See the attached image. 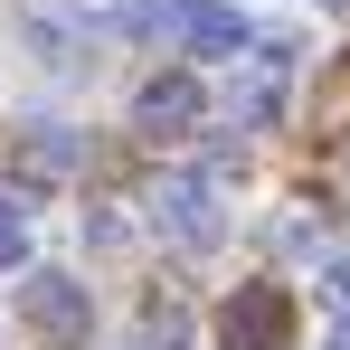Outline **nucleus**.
Returning a JSON list of instances; mask_svg holds the SVG:
<instances>
[{
    "label": "nucleus",
    "instance_id": "nucleus-10",
    "mask_svg": "<svg viewBox=\"0 0 350 350\" xmlns=\"http://www.w3.org/2000/svg\"><path fill=\"white\" fill-rule=\"evenodd\" d=\"M332 350H350V322H341V332H332Z\"/></svg>",
    "mask_w": 350,
    "mask_h": 350
},
{
    "label": "nucleus",
    "instance_id": "nucleus-5",
    "mask_svg": "<svg viewBox=\"0 0 350 350\" xmlns=\"http://www.w3.org/2000/svg\"><path fill=\"white\" fill-rule=\"evenodd\" d=\"M85 161V142L66 133V123H29L19 133V152H10V171H19V189H57L66 171Z\"/></svg>",
    "mask_w": 350,
    "mask_h": 350
},
{
    "label": "nucleus",
    "instance_id": "nucleus-8",
    "mask_svg": "<svg viewBox=\"0 0 350 350\" xmlns=\"http://www.w3.org/2000/svg\"><path fill=\"white\" fill-rule=\"evenodd\" d=\"M19 265H29V218L0 199V275H19Z\"/></svg>",
    "mask_w": 350,
    "mask_h": 350
},
{
    "label": "nucleus",
    "instance_id": "nucleus-11",
    "mask_svg": "<svg viewBox=\"0 0 350 350\" xmlns=\"http://www.w3.org/2000/svg\"><path fill=\"white\" fill-rule=\"evenodd\" d=\"M322 10H350V0H322Z\"/></svg>",
    "mask_w": 350,
    "mask_h": 350
},
{
    "label": "nucleus",
    "instance_id": "nucleus-1",
    "mask_svg": "<svg viewBox=\"0 0 350 350\" xmlns=\"http://www.w3.org/2000/svg\"><path fill=\"white\" fill-rule=\"evenodd\" d=\"M19 322H29L38 341L76 350L85 332H95V303H85V284H76V275H29V284H19Z\"/></svg>",
    "mask_w": 350,
    "mask_h": 350
},
{
    "label": "nucleus",
    "instance_id": "nucleus-6",
    "mask_svg": "<svg viewBox=\"0 0 350 350\" xmlns=\"http://www.w3.org/2000/svg\"><path fill=\"white\" fill-rule=\"evenodd\" d=\"M180 48H199V57H237V48H246V19L218 10V0H199V10L180 19Z\"/></svg>",
    "mask_w": 350,
    "mask_h": 350
},
{
    "label": "nucleus",
    "instance_id": "nucleus-2",
    "mask_svg": "<svg viewBox=\"0 0 350 350\" xmlns=\"http://www.w3.org/2000/svg\"><path fill=\"white\" fill-rule=\"evenodd\" d=\"M284 293L275 284H237L228 303H218V350H284Z\"/></svg>",
    "mask_w": 350,
    "mask_h": 350
},
{
    "label": "nucleus",
    "instance_id": "nucleus-3",
    "mask_svg": "<svg viewBox=\"0 0 350 350\" xmlns=\"http://www.w3.org/2000/svg\"><path fill=\"white\" fill-rule=\"evenodd\" d=\"M152 218H161L180 246H208V237L228 228V218H218V189H208V171H171L161 189H152Z\"/></svg>",
    "mask_w": 350,
    "mask_h": 350
},
{
    "label": "nucleus",
    "instance_id": "nucleus-7",
    "mask_svg": "<svg viewBox=\"0 0 350 350\" xmlns=\"http://www.w3.org/2000/svg\"><path fill=\"white\" fill-rule=\"evenodd\" d=\"M142 332H152V350H189V341H199L180 303H152V322H142Z\"/></svg>",
    "mask_w": 350,
    "mask_h": 350
},
{
    "label": "nucleus",
    "instance_id": "nucleus-4",
    "mask_svg": "<svg viewBox=\"0 0 350 350\" xmlns=\"http://www.w3.org/2000/svg\"><path fill=\"white\" fill-rule=\"evenodd\" d=\"M199 76L189 66H171V76H152L142 95H133V133H152V142H171V133H199Z\"/></svg>",
    "mask_w": 350,
    "mask_h": 350
},
{
    "label": "nucleus",
    "instance_id": "nucleus-9",
    "mask_svg": "<svg viewBox=\"0 0 350 350\" xmlns=\"http://www.w3.org/2000/svg\"><path fill=\"white\" fill-rule=\"evenodd\" d=\"M322 303H332V322H350V256L322 265Z\"/></svg>",
    "mask_w": 350,
    "mask_h": 350
}]
</instances>
